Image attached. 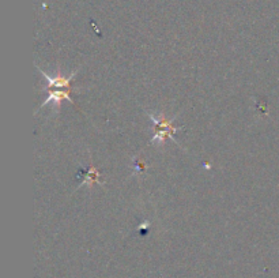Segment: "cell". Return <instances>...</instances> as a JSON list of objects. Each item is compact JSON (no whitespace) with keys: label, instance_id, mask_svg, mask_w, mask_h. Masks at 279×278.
<instances>
[{"label":"cell","instance_id":"1","mask_svg":"<svg viewBox=\"0 0 279 278\" xmlns=\"http://www.w3.org/2000/svg\"><path fill=\"white\" fill-rule=\"evenodd\" d=\"M37 68L40 70V72H41V75H43L44 78L48 80V86L45 87V90L52 89V87H55V89H57V87H66V89H71L72 78H74V76L78 74V71H79V70L74 71L70 76H64V75H62V74H57V75H55V76H51V75H48L45 71L41 70L40 67H37Z\"/></svg>","mask_w":279,"mask_h":278},{"label":"cell","instance_id":"2","mask_svg":"<svg viewBox=\"0 0 279 278\" xmlns=\"http://www.w3.org/2000/svg\"><path fill=\"white\" fill-rule=\"evenodd\" d=\"M70 91H71V89H68V90H56V89L51 90V91H49V96H48V99L44 101L41 107H45V105H48L49 103L55 101V104H56L57 108H59V107H60V104H62L63 100H67V101H70L71 104H74V101H72V99L70 97Z\"/></svg>","mask_w":279,"mask_h":278},{"label":"cell","instance_id":"3","mask_svg":"<svg viewBox=\"0 0 279 278\" xmlns=\"http://www.w3.org/2000/svg\"><path fill=\"white\" fill-rule=\"evenodd\" d=\"M150 120H152L154 124H156L157 130H166V131H169L175 137L176 132L180 131L181 128H176L173 127V124H172V122L173 120H166L165 116H161V119H157L156 116H153V115H150Z\"/></svg>","mask_w":279,"mask_h":278},{"label":"cell","instance_id":"4","mask_svg":"<svg viewBox=\"0 0 279 278\" xmlns=\"http://www.w3.org/2000/svg\"><path fill=\"white\" fill-rule=\"evenodd\" d=\"M99 172L97 169H95L94 166H90L89 169H87V172H86V177L83 179V183H81V186H83V184H87L89 187H91L93 184L98 183V177H99Z\"/></svg>","mask_w":279,"mask_h":278},{"label":"cell","instance_id":"5","mask_svg":"<svg viewBox=\"0 0 279 278\" xmlns=\"http://www.w3.org/2000/svg\"><path fill=\"white\" fill-rule=\"evenodd\" d=\"M135 164H136V166H135V170H136V173H143V172H145V169H146V165H145L143 160H136V161H135Z\"/></svg>","mask_w":279,"mask_h":278}]
</instances>
